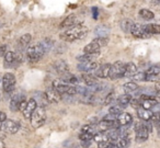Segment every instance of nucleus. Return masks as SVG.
<instances>
[{"label":"nucleus","instance_id":"1","mask_svg":"<svg viewBox=\"0 0 160 148\" xmlns=\"http://www.w3.org/2000/svg\"><path fill=\"white\" fill-rule=\"evenodd\" d=\"M89 30L86 25L78 24L69 28L67 31H65L62 34H60V38L65 42H73V41L81 40L88 34Z\"/></svg>","mask_w":160,"mask_h":148},{"label":"nucleus","instance_id":"2","mask_svg":"<svg viewBox=\"0 0 160 148\" xmlns=\"http://www.w3.org/2000/svg\"><path fill=\"white\" fill-rule=\"evenodd\" d=\"M53 88L56 89L60 94H67V95H73L77 93L76 87L71 86V84H67V82L62 81L60 79L54 80L53 81Z\"/></svg>","mask_w":160,"mask_h":148},{"label":"nucleus","instance_id":"3","mask_svg":"<svg viewBox=\"0 0 160 148\" xmlns=\"http://www.w3.org/2000/svg\"><path fill=\"white\" fill-rule=\"evenodd\" d=\"M46 53L45 49L43 48L42 45L38 43V44L34 45V46H31L28 48L27 51V57L30 62L32 63H36L41 59V58L44 56V54Z\"/></svg>","mask_w":160,"mask_h":148},{"label":"nucleus","instance_id":"4","mask_svg":"<svg viewBox=\"0 0 160 148\" xmlns=\"http://www.w3.org/2000/svg\"><path fill=\"white\" fill-rule=\"evenodd\" d=\"M31 124L34 128H38L46 121V113L43 108H38L31 115Z\"/></svg>","mask_w":160,"mask_h":148},{"label":"nucleus","instance_id":"5","mask_svg":"<svg viewBox=\"0 0 160 148\" xmlns=\"http://www.w3.org/2000/svg\"><path fill=\"white\" fill-rule=\"evenodd\" d=\"M125 66H126V64H124L121 60L114 63L111 66V70H110V75H109L110 79H118V78L124 77Z\"/></svg>","mask_w":160,"mask_h":148},{"label":"nucleus","instance_id":"6","mask_svg":"<svg viewBox=\"0 0 160 148\" xmlns=\"http://www.w3.org/2000/svg\"><path fill=\"white\" fill-rule=\"evenodd\" d=\"M2 88L3 91L7 93L12 92L16 89V77H14L13 74H5V76L2 78Z\"/></svg>","mask_w":160,"mask_h":148},{"label":"nucleus","instance_id":"7","mask_svg":"<svg viewBox=\"0 0 160 148\" xmlns=\"http://www.w3.org/2000/svg\"><path fill=\"white\" fill-rule=\"evenodd\" d=\"M20 130V124L18 122L13 121V120H6L5 122L1 123V126H0V130H2L5 133H8V134H16V133L19 132Z\"/></svg>","mask_w":160,"mask_h":148},{"label":"nucleus","instance_id":"8","mask_svg":"<svg viewBox=\"0 0 160 148\" xmlns=\"http://www.w3.org/2000/svg\"><path fill=\"white\" fill-rule=\"evenodd\" d=\"M135 132H136V139L137 141H145L147 140L149 135V130H147L145 123H137L135 125Z\"/></svg>","mask_w":160,"mask_h":148},{"label":"nucleus","instance_id":"9","mask_svg":"<svg viewBox=\"0 0 160 148\" xmlns=\"http://www.w3.org/2000/svg\"><path fill=\"white\" fill-rule=\"evenodd\" d=\"M44 97L49 103H58L62 100V95L58 92L56 89L54 88H48L44 92Z\"/></svg>","mask_w":160,"mask_h":148},{"label":"nucleus","instance_id":"10","mask_svg":"<svg viewBox=\"0 0 160 148\" xmlns=\"http://www.w3.org/2000/svg\"><path fill=\"white\" fill-rule=\"evenodd\" d=\"M131 33H132V35L135 36V38H150V34L147 33L146 30H145V27H142V24H138V23H134Z\"/></svg>","mask_w":160,"mask_h":148},{"label":"nucleus","instance_id":"11","mask_svg":"<svg viewBox=\"0 0 160 148\" xmlns=\"http://www.w3.org/2000/svg\"><path fill=\"white\" fill-rule=\"evenodd\" d=\"M5 66H11V65H16L17 62H21V56L19 54H16L14 52L8 51L5 56Z\"/></svg>","mask_w":160,"mask_h":148},{"label":"nucleus","instance_id":"12","mask_svg":"<svg viewBox=\"0 0 160 148\" xmlns=\"http://www.w3.org/2000/svg\"><path fill=\"white\" fill-rule=\"evenodd\" d=\"M36 109H38V103H36V101L34 99H30L29 101H28L27 108L23 111V115H24L25 119H31V115L33 114V112Z\"/></svg>","mask_w":160,"mask_h":148},{"label":"nucleus","instance_id":"13","mask_svg":"<svg viewBox=\"0 0 160 148\" xmlns=\"http://www.w3.org/2000/svg\"><path fill=\"white\" fill-rule=\"evenodd\" d=\"M78 70L80 71H85V73H88V71L94 70V69L98 68V63L97 62H86V63H79L77 66Z\"/></svg>","mask_w":160,"mask_h":148},{"label":"nucleus","instance_id":"14","mask_svg":"<svg viewBox=\"0 0 160 148\" xmlns=\"http://www.w3.org/2000/svg\"><path fill=\"white\" fill-rule=\"evenodd\" d=\"M25 100V97L23 94H16L11 98V101H10V109L12 111H18L20 108V104L22 103V101Z\"/></svg>","mask_w":160,"mask_h":148},{"label":"nucleus","instance_id":"15","mask_svg":"<svg viewBox=\"0 0 160 148\" xmlns=\"http://www.w3.org/2000/svg\"><path fill=\"white\" fill-rule=\"evenodd\" d=\"M111 64H104L100 66L96 71V76L98 78H108L110 75V70H111Z\"/></svg>","mask_w":160,"mask_h":148},{"label":"nucleus","instance_id":"16","mask_svg":"<svg viewBox=\"0 0 160 148\" xmlns=\"http://www.w3.org/2000/svg\"><path fill=\"white\" fill-rule=\"evenodd\" d=\"M54 67H55L56 71H57L60 76L64 75V74L69 73V66L65 60H57V62L54 64Z\"/></svg>","mask_w":160,"mask_h":148},{"label":"nucleus","instance_id":"17","mask_svg":"<svg viewBox=\"0 0 160 148\" xmlns=\"http://www.w3.org/2000/svg\"><path fill=\"white\" fill-rule=\"evenodd\" d=\"M118 122L121 126H128L133 122V117L129 113H121L118 116Z\"/></svg>","mask_w":160,"mask_h":148},{"label":"nucleus","instance_id":"18","mask_svg":"<svg viewBox=\"0 0 160 148\" xmlns=\"http://www.w3.org/2000/svg\"><path fill=\"white\" fill-rule=\"evenodd\" d=\"M137 115L140 120L147 122V121H150L151 116H152V112H151L150 110H146V109L140 106V108L137 110Z\"/></svg>","mask_w":160,"mask_h":148},{"label":"nucleus","instance_id":"19","mask_svg":"<svg viewBox=\"0 0 160 148\" xmlns=\"http://www.w3.org/2000/svg\"><path fill=\"white\" fill-rule=\"evenodd\" d=\"M110 33V28L108 25H99L94 30V34L97 38H108V34Z\"/></svg>","mask_w":160,"mask_h":148},{"label":"nucleus","instance_id":"20","mask_svg":"<svg viewBox=\"0 0 160 148\" xmlns=\"http://www.w3.org/2000/svg\"><path fill=\"white\" fill-rule=\"evenodd\" d=\"M76 23V16L75 14H70L68 16L62 23L59 24V28L60 29H66V28H71L73 27Z\"/></svg>","mask_w":160,"mask_h":148},{"label":"nucleus","instance_id":"21","mask_svg":"<svg viewBox=\"0 0 160 148\" xmlns=\"http://www.w3.org/2000/svg\"><path fill=\"white\" fill-rule=\"evenodd\" d=\"M137 74V66L134 63H127L125 66V75L124 77H133Z\"/></svg>","mask_w":160,"mask_h":148},{"label":"nucleus","instance_id":"22","mask_svg":"<svg viewBox=\"0 0 160 148\" xmlns=\"http://www.w3.org/2000/svg\"><path fill=\"white\" fill-rule=\"evenodd\" d=\"M132 99H133V98H132V95L128 94V93L121 95V97L118 99V105L121 106V108H126V106L131 103Z\"/></svg>","mask_w":160,"mask_h":148},{"label":"nucleus","instance_id":"23","mask_svg":"<svg viewBox=\"0 0 160 148\" xmlns=\"http://www.w3.org/2000/svg\"><path fill=\"white\" fill-rule=\"evenodd\" d=\"M81 78H82L83 82H85L88 87H93V86H96V84H98L97 78L92 75H89V74H83Z\"/></svg>","mask_w":160,"mask_h":148},{"label":"nucleus","instance_id":"24","mask_svg":"<svg viewBox=\"0 0 160 148\" xmlns=\"http://www.w3.org/2000/svg\"><path fill=\"white\" fill-rule=\"evenodd\" d=\"M100 48H101V47L99 46L96 42H93V41H92L91 43H89V44L85 47V49H83V51H85V54H96V53H99V49H100Z\"/></svg>","mask_w":160,"mask_h":148},{"label":"nucleus","instance_id":"25","mask_svg":"<svg viewBox=\"0 0 160 148\" xmlns=\"http://www.w3.org/2000/svg\"><path fill=\"white\" fill-rule=\"evenodd\" d=\"M98 55H99V53H96V54H83V55H81V56H78L77 60H79V63L93 62Z\"/></svg>","mask_w":160,"mask_h":148},{"label":"nucleus","instance_id":"26","mask_svg":"<svg viewBox=\"0 0 160 148\" xmlns=\"http://www.w3.org/2000/svg\"><path fill=\"white\" fill-rule=\"evenodd\" d=\"M134 25V22L129 19H125L121 22V29L125 32V33H129L132 31V28Z\"/></svg>","mask_w":160,"mask_h":148},{"label":"nucleus","instance_id":"27","mask_svg":"<svg viewBox=\"0 0 160 148\" xmlns=\"http://www.w3.org/2000/svg\"><path fill=\"white\" fill-rule=\"evenodd\" d=\"M60 80H62V81L67 82V84H76V82H78V78L76 77V76H73L72 74H64V75L60 76Z\"/></svg>","mask_w":160,"mask_h":148},{"label":"nucleus","instance_id":"28","mask_svg":"<svg viewBox=\"0 0 160 148\" xmlns=\"http://www.w3.org/2000/svg\"><path fill=\"white\" fill-rule=\"evenodd\" d=\"M123 89H124L125 92L129 94V93L135 92L136 90H138V86H137V84H135V82L129 81V82H126V84L123 86Z\"/></svg>","mask_w":160,"mask_h":148},{"label":"nucleus","instance_id":"29","mask_svg":"<svg viewBox=\"0 0 160 148\" xmlns=\"http://www.w3.org/2000/svg\"><path fill=\"white\" fill-rule=\"evenodd\" d=\"M145 30L147 33L151 34H160V25L159 24H147L145 25Z\"/></svg>","mask_w":160,"mask_h":148},{"label":"nucleus","instance_id":"30","mask_svg":"<svg viewBox=\"0 0 160 148\" xmlns=\"http://www.w3.org/2000/svg\"><path fill=\"white\" fill-rule=\"evenodd\" d=\"M139 16L142 17L144 20H151V19L155 18L153 12H151L150 10H148V9H142L139 11Z\"/></svg>","mask_w":160,"mask_h":148},{"label":"nucleus","instance_id":"31","mask_svg":"<svg viewBox=\"0 0 160 148\" xmlns=\"http://www.w3.org/2000/svg\"><path fill=\"white\" fill-rule=\"evenodd\" d=\"M54 41L53 40H51V38H45V40H43L42 42L40 43L41 45L43 46V48L45 49V52H49L52 49V47H53V45H54Z\"/></svg>","mask_w":160,"mask_h":148},{"label":"nucleus","instance_id":"32","mask_svg":"<svg viewBox=\"0 0 160 148\" xmlns=\"http://www.w3.org/2000/svg\"><path fill=\"white\" fill-rule=\"evenodd\" d=\"M129 144H131V139H129L128 136L121 137V138L118 140V145L120 146V148H126V147H128Z\"/></svg>","mask_w":160,"mask_h":148},{"label":"nucleus","instance_id":"33","mask_svg":"<svg viewBox=\"0 0 160 148\" xmlns=\"http://www.w3.org/2000/svg\"><path fill=\"white\" fill-rule=\"evenodd\" d=\"M31 38H32L31 34H29V33L23 34V35L20 38V40H19V43H20L21 46H27V45L31 42Z\"/></svg>","mask_w":160,"mask_h":148},{"label":"nucleus","instance_id":"34","mask_svg":"<svg viewBox=\"0 0 160 148\" xmlns=\"http://www.w3.org/2000/svg\"><path fill=\"white\" fill-rule=\"evenodd\" d=\"M93 138H94V140L98 141V143H101V141H104V140H110L109 137H108V135L104 134L103 132H98L93 136Z\"/></svg>","mask_w":160,"mask_h":148},{"label":"nucleus","instance_id":"35","mask_svg":"<svg viewBox=\"0 0 160 148\" xmlns=\"http://www.w3.org/2000/svg\"><path fill=\"white\" fill-rule=\"evenodd\" d=\"M114 99H115V94H114V92L108 93V94L105 95L104 99H103V104H104V105L112 104V103H113V101H114Z\"/></svg>","mask_w":160,"mask_h":148},{"label":"nucleus","instance_id":"36","mask_svg":"<svg viewBox=\"0 0 160 148\" xmlns=\"http://www.w3.org/2000/svg\"><path fill=\"white\" fill-rule=\"evenodd\" d=\"M146 75H151V76H158L160 74V67L159 66H151L150 68H148L146 71Z\"/></svg>","mask_w":160,"mask_h":148},{"label":"nucleus","instance_id":"37","mask_svg":"<svg viewBox=\"0 0 160 148\" xmlns=\"http://www.w3.org/2000/svg\"><path fill=\"white\" fill-rule=\"evenodd\" d=\"M109 113H110V114H112V115H115V116H118V115L122 113V108H121V106H118V105H113V106H111V108H110Z\"/></svg>","mask_w":160,"mask_h":148},{"label":"nucleus","instance_id":"38","mask_svg":"<svg viewBox=\"0 0 160 148\" xmlns=\"http://www.w3.org/2000/svg\"><path fill=\"white\" fill-rule=\"evenodd\" d=\"M93 42H96L100 47H103V46H105V45H108L109 38H97L96 40H93Z\"/></svg>","mask_w":160,"mask_h":148},{"label":"nucleus","instance_id":"39","mask_svg":"<svg viewBox=\"0 0 160 148\" xmlns=\"http://www.w3.org/2000/svg\"><path fill=\"white\" fill-rule=\"evenodd\" d=\"M94 135L90 134V133H83L81 132V134H80V139L82 141H90L92 138H93Z\"/></svg>","mask_w":160,"mask_h":148},{"label":"nucleus","instance_id":"40","mask_svg":"<svg viewBox=\"0 0 160 148\" xmlns=\"http://www.w3.org/2000/svg\"><path fill=\"white\" fill-rule=\"evenodd\" d=\"M146 73H137L135 76H133L134 80H139V81H146Z\"/></svg>","mask_w":160,"mask_h":148},{"label":"nucleus","instance_id":"41","mask_svg":"<svg viewBox=\"0 0 160 148\" xmlns=\"http://www.w3.org/2000/svg\"><path fill=\"white\" fill-rule=\"evenodd\" d=\"M111 140H104V141H101V143H98V147L99 148H110L111 146Z\"/></svg>","mask_w":160,"mask_h":148},{"label":"nucleus","instance_id":"42","mask_svg":"<svg viewBox=\"0 0 160 148\" xmlns=\"http://www.w3.org/2000/svg\"><path fill=\"white\" fill-rule=\"evenodd\" d=\"M131 105L133 106L134 109H139L140 108V101L139 100H137V99H132V101H131Z\"/></svg>","mask_w":160,"mask_h":148},{"label":"nucleus","instance_id":"43","mask_svg":"<svg viewBox=\"0 0 160 148\" xmlns=\"http://www.w3.org/2000/svg\"><path fill=\"white\" fill-rule=\"evenodd\" d=\"M8 49H7V46L6 45H1L0 46V56H5L7 54Z\"/></svg>","mask_w":160,"mask_h":148},{"label":"nucleus","instance_id":"44","mask_svg":"<svg viewBox=\"0 0 160 148\" xmlns=\"http://www.w3.org/2000/svg\"><path fill=\"white\" fill-rule=\"evenodd\" d=\"M157 80H158V76H151V75L146 76V81H157Z\"/></svg>","mask_w":160,"mask_h":148},{"label":"nucleus","instance_id":"45","mask_svg":"<svg viewBox=\"0 0 160 148\" xmlns=\"http://www.w3.org/2000/svg\"><path fill=\"white\" fill-rule=\"evenodd\" d=\"M27 104H28V101H22V103L20 104V108H19V111H21V112L23 113V111L25 110V108H27Z\"/></svg>","mask_w":160,"mask_h":148},{"label":"nucleus","instance_id":"46","mask_svg":"<svg viewBox=\"0 0 160 148\" xmlns=\"http://www.w3.org/2000/svg\"><path fill=\"white\" fill-rule=\"evenodd\" d=\"M6 120H7V115H6V113H3V112L0 111V123L5 122Z\"/></svg>","mask_w":160,"mask_h":148},{"label":"nucleus","instance_id":"47","mask_svg":"<svg viewBox=\"0 0 160 148\" xmlns=\"http://www.w3.org/2000/svg\"><path fill=\"white\" fill-rule=\"evenodd\" d=\"M97 16H98V9H97V8H93V18L97 19L98 18Z\"/></svg>","mask_w":160,"mask_h":148},{"label":"nucleus","instance_id":"48","mask_svg":"<svg viewBox=\"0 0 160 148\" xmlns=\"http://www.w3.org/2000/svg\"><path fill=\"white\" fill-rule=\"evenodd\" d=\"M0 148H5V143L2 140H0Z\"/></svg>","mask_w":160,"mask_h":148},{"label":"nucleus","instance_id":"49","mask_svg":"<svg viewBox=\"0 0 160 148\" xmlns=\"http://www.w3.org/2000/svg\"><path fill=\"white\" fill-rule=\"evenodd\" d=\"M152 3H155V5H158V3H160V0H152Z\"/></svg>","mask_w":160,"mask_h":148},{"label":"nucleus","instance_id":"50","mask_svg":"<svg viewBox=\"0 0 160 148\" xmlns=\"http://www.w3.org/2000/svg\"><path fill=\"white\" fill-rule=\"evenodd\" d=\"M156 89H157V91H160V82H159V84H157V86H156Z\"/></svg>","mask_w":160,"mask_h":148},{"label":"nucleus","instance_id":"51","mask_svg":"<svg viewBox=\"0 0 160 148\" xmlns=\"http://www.w3.org/2000/svg\"><path fill=\"white\" fill-rule=\"evenodd\" d=\"M158 136H159V138H160V127H158Z\"/></svg>","mask_w":160,"mask_h":148},{"label":"nucleus","instance_id":"52","mask_svg":"<svg viewBox=\"0 0 160 148\" xmlns=\"http://www.w3.org/2000/svg\"><path fill=\"white\" fill-rule=\"evenodd\" d=\"M0 126H1V123H0Z\"/></svg>","mask_w":160,"mask_h":148}]
</instances>
